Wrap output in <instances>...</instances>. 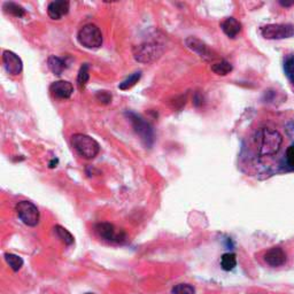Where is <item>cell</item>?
Listing matches in <instances>:
<instances>
[{"mask_svg":"<svg viewBox=\"0 0 294 294\" xmlns=\"http://www.w3.org/2000/svg\"><path fill=\"white\" fill-rule=\"evenodd\" d=\"M255 144L258 154L261 158L273 156L282 148L284 138L278 130L261 128L255 133Z\"/></svg>","mask_w":294,"mask_h":294,"instance_id":"obj_1","label":"cell"},{"mask_svg":"<svg viewBox=\"0 0 294 294\" xmlns=\"http://www.w3.org/2000/svg\"><path fill=\"white\" fill-rule=\"evenodd\" d=\"M71 146L82 158L92 160L100 152V145L92 137L84 133H75L71 137Z\"/></svg>","mask_w":294,"mask_h":294,"instance_id":"obj_2","label":"cell"},{"mask_svg":"<svg viewBox=\"0 0 294 294\" xmlns=\"http://www.w3.org/2000/svg\"><path fill=\"white\" fill-rule=\"evenodd\" d=\"M165 51V45L158 42H147L136 46L133 50V58L142 63H149L161 57Z\"/></svg>","mask_w":294,"mask_h":294,"instance_id":"obj_3","label":"cell"},{"mask_svg":"<svg viewBox=\"0 0 294 294\" xmlns=\"http://www.w3.org/2000/svg\"><path fill=\"white\" fill-rule=\"evenodd\" d=\"M77 39L82 46L90 50L99 49L102 45V33L100 29L92 23L82 27L77 33Z\"/></svg>","mask_w":294,"mask_h":294,"instance_id":"obj_4","label":"cell"},{"mask_svg":"<svg viewBox=\"0 0 294 294\" xmlns=\"http://www.w3.org/2000/svg\"><path fill=\"white\" fill-rule=\"evenodd\" d=\"M125 115L131 122L135 132L142 138L144 144L147 147H151L153 142H154V131H153L151 124L146 122L142 116L133 112H126Z\"/></svg>","mask_w":294,"mask_h":294,"instance_id":"obj_5","label":"cell"},{"mask_svg":"<svg viewBox=\"0 0 294 294\" xmlns=\"http://www.w3.org/2000/svg\"><path fill=\"white\" fill-rule=\"evenodd\" d=\"M15 211L18 214L20 220L22 221L23 224L28 225V227H36L38 225L40 220V213L37 206L31 201L22 200L16 204Z\"/></svg>","mask_w":294,"mask_h":294,"instance_id":"obj_6","label":"cell"},{"mask_svg":"<svg viewBox=\"0 0 294 294\" xmlns=\"http://www.w3.org/2000/svg\"><path fill=\"white\" fill-rule=\"evenodd\" d=\"M263 38L265 39H285L294 37V26L284 25V23H277V25H266L262 27L260 30Z\"/></svg>","mask_w":294,"mask_h":294,"instance_id":"obj_7","label":"cell"},{"mask_svg":"<svg viewBox=\"0 0 294 294\" xmlns=\"http://www.w3.org/2000/svg\"><path fill=\"white\" fill-rule=\"evenodd\" d=\"M94 231L98 235L99 238H101L102 240H106L108 242H118V244H122V242L126 241V235L124 231H116V228L112 223L108 222H100L94 225Z\"/></svg>","mask_w":294,"mask_h":294,"instance_id":"obj_8","label":"cell"},{"mask_svg":"<svg viewBox=\"0 0 294 294\" xmlns=\"http://www.w3.org/2000/svg\"><path fill=\"white\" fill-rule=\"evenodd\" d=\"M185 45L205 61H213L216 59V54H215L214 51L209 49V46L206 43L197 38V37H187L185 39Z\"/></svg>","mask_w":294,"mask_h":294,"instance_id":"obj_9","label":"cell"},{"mask_svg":"<svg viewBox=\"0 0 294 294\" xmlns=\"http://www.w3.org/2000/svg\"><path fill=\"white\" fill-rule=\"evenodd\" d=\"M2 63H4L6 71L12 76H19L22 73V60L12 51H4V53H2Z\"/></svg>","mask_w":294,"mask_h":294,"instance_id":"obj_10","label":"cell"},{"mask_svg":"<svg viewBox=\"0 0 294 294\" xmlns=\"http://www.w3.org/2000/svg\"><path fill=\"white\" fill-rule=\"evenodd\" d=\"M263 260L271 268H279L283 266L287 261V254L282 247H271L263 255Z\"/></svg>","mask_w":294,"mask_h":294,"instance_id":"obj_11","label":"cell"},{"mask_svg":"<svg viewBox=\"0 0 294 294\" xmlns=\"http://www.w3.org/2000/svg\"><path fill=\"white\" fill-rule=\"evenodd\" d=\"M50 91L58 99H69L74 92V87L70 82L57 81L51 85Z\"/></svg>","mask_w":294,"mask_h":294,"instance_id":"obj_12","label":"cell"},{"mask_svg":"<svg viewBox=\"0 0 294 294\" xmlns=\"http://www.w3.org/2000/svg\"><path fill=\"white\" fill-rule=\"evenodd\" d=\"M69 8H70L69 1L58 0V1L50 2L49 7H47V14H49V16L52 20H60L62 16L68 14Z\"/></svg>","mask_w":294,"mask_h":294,"instance_id":"obj_13","label":"cell"},{"mask_svg":"<svg viewBox=\"0 0 294 294\" xmlns=\"http://www.w3.org/2000/svg\"><path fill=\"white\" fill-rule=\"evenodd\" d=\"M221 29L229 38H235L241 31V23L235 18H228L221 23Z\"/></svg>","mask_w":294,"mask_h":294,"instance_id":"obj_14","label":"cell"},{"mask_svg":"<svg viewBox=\"0 0 294 294\" xmlns=\"http://www.w3.org/2000/svg\"><path fill=\"white\" fill-rule=\"evenodd\" d=\"M66 64H67L66 61H64L63 59H61V58H59V57L51 56L49 59H47V66H49L50 70L56 75L62 74L63 70L67 68Z\"/></svg>","mask_w":294,"mask_h":294,"instance_id":"obj_15","label":"cell"},{"mask_svg":"<svg viewBox=\"0 0 294 294\" xmlns=\"http://www.w3.org/2000/svg\"><path fill=\"white\" fill-rule=\"evenodd\" d=\"M220 265L221 268L223 269L224 271H231V270H234L235 265H237V255L231 252L224 253V254L221 256Z\"/></svg>","mask_w":294,"mask_h":294,"instance_id":"obj_16","label":"cell"},{"mask_svg":"<svg viewBox=\"0 0 294 294\" xmlns=\"http://www.w3.org/2000/svg\"><path fill=\"white\" fill-rule=\"evenodd\" d=\"M53 231H54V235H57V238L60 239V240L62 241L64 245L70 246L74 244V241H75L74 235H71L66 228L61 227V225H56V227L53 228Z\"/></svg>","mask_w":294,"mask_h":294,"instance_id":"obj_17","label":"cell"},{"mask_svg":"<svg viewBox=\"0 0 294 294\" xmlns=\"http://www.w3.org/2000/svg\"><path fill=\"white\" fill-rule=\"evenodd\" d=\"M5 258V261L7 265H9V268H11L14 272H18L21 270V268L23 266V259L21 256L16 255V254H13V253H6L4 255Z\"/></svg>","mask_w":294,"mask_h":294,"instance_id":"obj_18","label":"cell"},{"mask_svg":"<svg viewBox=\"0 0 294 294\" xmlns=\"http://www.w3.org/2000/svg\"><path fill=\"white\" fill-rule=\"evenodd\" d=\"M90 80V67H88V63L82 64V67L80 68V71H78V76H77V85L81 90L87 87L88 82Z\"/></svg>","mask_w":294,"mask_h":294,"instance_id":"obj_19","label":"cell"},{"mask_svg":"<svg viewBox=\"0 0 294 294\" xmlns=\"http://www.w3.org/2000/svg\"><path fill=\"white\" fill-rule=\"evenodd\" d=\"M232 69H234L232 64L225 60H222L220 62L214 63L213 66H211V70L216 75H218V76H227L228 74L231 73Z\"/></svg>","mask_w":294,"mask_h":294,"instance_id":"obj_20","label":"cell"},{"mask_svg":"<svg viewBox=\"0 0 294 294\" xmlns=\"http://www.w3.org/2000/svg\"><path fill=\"white\" fill-rule=\"evenodd\" d=\"M4 11L8 14H11L15 18H22L26 14L25 8L21 5L16 4V2H5L4 4Z\"/></svg>","mask_w":294,"mask_h":294,"instance_id":"obj_21","label":"cell"},{"mask_svg":"<svg viewBox=\"0 0 294 294\" xmlns=\"http://www.w3.org/2000/svg\"><path fill=\"white\" fill-rule=\"evenodd\" d=\"M140 77H142V71H136V73L130 75L126 80L123 81L122 83L118 85L119 90L124 91V90H129V88H131L133 85H136V83H138Z\"/></svg>","mask_w":294,"mask_h":294,"instance_id":"obj_22","label":"cell"},{"mask_svg":"<svg viewBox=\"0 0 294 294\" xmlns=\"http://www.w3.org/2000/svg\"><path fill=\"white\" fill-rule=\"evenodd\" d=\"M172 294H196V289L191 284H177L172 289Z\"/></svg>","mask_w":294,"mask_h":294,"instance_id":"obj_23","label":"cell"},{"mask_svg":"<svg viewBox=\"0 0 294 294\" xmlns=\"http://www.w3.org/2000/svg\"><path fill=\"white\" fill-rule=\"evenodd\" d=\"M285 162L287 167H290L291 169H294V144L286 149Z\"/></svg>","mask_w":294,"mask_h":294,"instance_id":"obj_24","label":"cell"},{"mask_svg":"<svg viewBox=\"0 0 294 294\" xmlns=\"http://www.w3.org/2000/svg\"><path fill=\"white\" fill-rule=\"evenodd\" d=\"M285 71L287 74V76L290 77V80L293 82L294 84V56L292 58H290V59H287L286 63H285Z\"/></svg>","mask_w":294,"mask_h":294,"instance_id":"obj_25","label":"cell"},{"mask_svg":"<svg viewBox=\"0 0 294 294\" xmlns=\"http://www.w3.org/2000/svg\"><path fill=\"white\" fill-rule=\"evenodd\" d=\"M95 98L99 102L104 105H108L109 102L112 101V94L109 93L108 91H99L97 94H95Z\"/></svg>","mask_w":294,"mask_h":294,"instance_id":"obj_26","label":"cell"},{"mask_svg":"<svg viewBox=\"0 0 294 294\" xmlns=\"http://www.w3.org/2000/svg\"><path fill=\"white\" fill-rule=\"evenodd\" d=\"M203 95H201L199 92H196V94H194L193 97V104L197 106V107H199V106L203 105Z\"/></svg>","mask_w":294,"mask_h":294,"instance_id":"obj_27","label":"cell"},{"mask_svg":"<svg viewBox=\"0 0 294 294\" xmlns=\"http://www.w3.org/2000/svg\"><path fill=\"white\" fill-rule=\"evenodd\" d=\"M280 5L284 6V7H290V6L294 5V1H291V2H284V1H280Z\"/></svg>","mask_w":294,"mask_h":294,"instance_id":"obj_28","label":"cell"},{"mask_svg":"<svg viewBox=\"0 0 294 294\" xmlns=\"http://www.w3.org/2000/svg\"><path fill=\"white\" fill-rule=\"evenodd\" d=\"M57 165H58V160L53 159L52 162L50 163V168H54V167H57Z\"/></svg>","mask_w":294,"mask_h":294,"instance_id":"obj_29","label":"cell"},{"mask_svg":"<svg viewBox=\"0 0 294 294\" xmlns=\"http://www.w3.org/2000/svg\"><path fill=\"white\" fill-rule=\"evenodd\" d=\"M87 294H93V293H87Z\"/></svg>","mask_w":294,"mask_h":294,"instance_id":"obj_30","label":"cell"}]
</instances>
